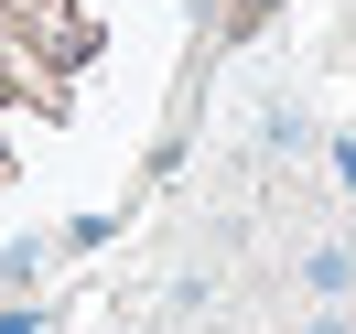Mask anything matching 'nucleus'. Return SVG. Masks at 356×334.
I'll return each mask as SVG.
<instances>
[{
    "label": "nucleus",
    "mask_w": 356,
    "mask_h": 334,
    "mask_svg": "<svg viewBox=\"0 0 356 334\" xmlns=\"http://www.w3.org/2000/svg\"><path fill=\"white\" fill-rule=\"evenodd\" d=\"M259 140H270V151H302V140H313V119L291 108V97H270V108H259Z\"/></svg>",
    "instance_id": "2"
},
{
    "label": "nucleus",
    "mask_w": 356,
    "mask_h": 334,
    "mask_svg": "<svg viewBox=\"0 0 356 334\" xmlns=\"http://www.w3.org/2000/svg\"><path fill=\"white\" fill-rule=\"evenodd\" d=\"M302 291H313V302H356V248L346 237H313L302 248Z\"/></svg>",
    "instance_id": "1"
},
{
    "label": "nucleus",
    "mask_w": 356,
    "mask_h": 334,
    "mask_svg": "<svg viewBox=\"0 0 356 334\" xmlns=\"http://www.w3.org/2000/svg\"><path fill=\"white\" fill-rule=\"evenodd\" d=\"M44 259H54V248H44V237H22V248H0V281L22 291V281H33V269H44Z\"/></svg>",
    "instance_id": "3"
},
{
    "label": "nucleus",
    "mask_w": 356,
    "mask_h": 334,
    "mask_svg": "<svg viewBox=\"0 0 356 334\" xmlns=\"http://www.w3.org/2000/svg\"><path fill=\"white\" fill-rule=\"evenodd\" d=\"M270 11H281V0H216V33H259Z\"/></svg>",
    "instance_id": "4"
},
{
    "label": "nucleus",
    "mask_w": 356,
    "mask_h": 334,
    "mask_svg": "<svg viewBox=\"0 0 356 334\" xmlns=\"http://www.w3.org/2000/svg\"><path fill=\"white\" fill-rule=\"evenodd\" d=\"M291 334H356V302H313V312H302Z\"/></svg>",
    "instance_id": "5"
},
{
    "label": "nucleus",
    "mask_w": 356,
    "mask_h": 334,
    "mask_svg": "<svg viewBox=\"0 0 356 334\" xmlns=\"http://www.w3.org/2000/svg\"><path fill=\"white\" fill-rule=\"evenodd\" d=\"M0 334H44V312H33V302H11V312H0Z\"/></svg>",
    "instance_id": "6"
}]
</instances>
